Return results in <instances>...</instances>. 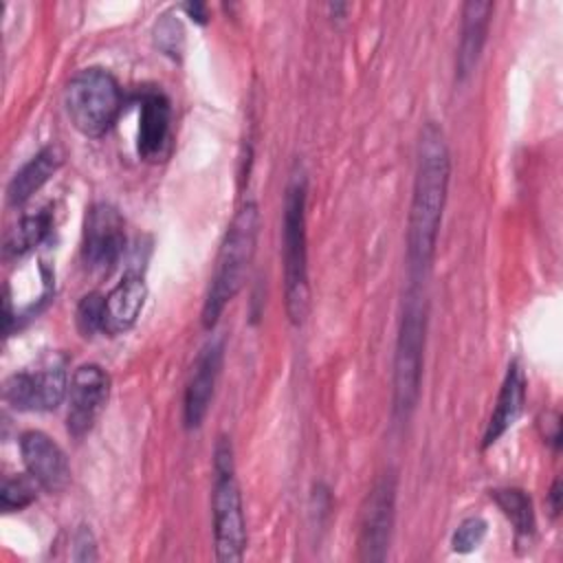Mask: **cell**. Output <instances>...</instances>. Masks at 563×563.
Returning <instances> with one entry per match:
<instances>
[{
  "instance_id": "obj_1",
  "label": "cell",
  "mask_w": 563,
  "mask_h": 563,
  "mask_svg": "<svg viewBox=\"0 0 563 563\" xmlns=\"http://www.w3.org/2000/svg\"><path fill=\"white\" fill-rule=\"evenodd\" d=\"M449 174L451 158L444 132L433 121H429L420 132L416 178L407 222V260L411 273L420 275L433 260L438 229L446 200Z\"/></svg>"
},
{
  "instance_id": "obj_2",
  "label": "cell",
  "mask_w": 563,
  "mask_h": 563,
  "mask_svg": "<svg viewBox=\"0 0 563 563\" xmlns=\"http://www.w3.org/2000/svg\"><path fill=\"white\" fill-rule=\"evenodd\" d=\"M257 233H260V209L255 202L249 200L233 216L216 257V268L205 295L202 317H200L207 330H211L218 323L229 301L242 288L246 271L255 255Z\"/></svg>"
},
{
  "instance_id": "obj_3",
  "label": "cell",
  "mask_w": 563,
  "mask_h": 563,
  "mask_svg": "<svg viewBox=\"0 0 563 563\" xmlns=\"http://www.w3.org/2000/svg\"><path fill=\"white\" fill-rule=\"evenodd\" d=\"M306 176L297 167L290 174L284 196L282 220V257H284V292L286 314L299 325L308 314L310 286H308V238H306Z\"/></svg>"
},
{
  "instance_id": "obj_4",
  "label": "cell",
  "mask_w": 563,
  "mask_h": 563,
  "mask_svg": "<svg viewBox=\"0 0 563 563\" xmlns=\"http://www.w3.org/2000/svg\"><path fill=\"white\" fill-rule=\"evenodd\" d=\"M213 539L216 556L222 563L242 561L246 548V521L242 510L240 486L233 468V449L229 438L220 435L213 449Z\"/></svg>"
},
{
  "instance_id": "obj_5",
  "label": "cell",
  "mask_w": 563,
  "mask_h": 563,
  "mask_svg": "<svg viewBox=\"0 0 563 563\" xmlns=\"http://www.w3.org/2000/svg\"><path fill=\"white\" fill-rule=\"evenodd\" d=\"M66 112L84 136H103L121 112V88L99 66L81 68L70 77L64 92Z\"/></svg>"
},
{
  "instance_id": "obj_6",
  "label": "cell",
  "mask_w": 563,
  "mask_h": 563,
  "mask_svg": "<svg viewBox=\"0 0 563 563\" xmlns=\"http://www.w3.org/2000/svg\"><path fill=\"white\" fill-rule=\"evenodd\" d=\"M424 330V299L418 290H409L402 306L394 354V413L398 418H407L413 411L420 396Z\"/></svg>"
},
{
  "instance_id": "obj_7",
  "label": "cell",
  "mask_w": 563,
  "mask_h": 563,
  "mask_svg": "<svg viewBox=\"0 0 563 563\" xmlns=\"http://www.w3.org/2000/svg\"><path fill=\"white\" fill-rule=\"evenodd\" d=\"M396 508V475L383 473L369 488L363 510H361V530H358V559L361 561H385L391 539Z\"/></svg>"
},
{
  "instance_id": "obj_8",
  "label": "cell",
  "mask_w": 563,
  "mask_h": 563,
  "mask_svg": "<svg viewBox=\"0 0 563 563\" xmlns=\"http://www.w3.org/2000/svg\"><path fill=\"white\" fill-rule=\"evenodd\" d=\"M125 249V222L117 207L97 202L84 220L81 257L92 271H110Z\"/></svg>"
},
{
  "instance_id": "obj_9",
  "label": "cell",
  "mask_w": 563,
  "mask_h": 563,
  "mask_svg": "<svg viewBox=\"0 0 563 563\" xmlns=\"http://www.w3.org/2000/svg\"><path fill=\"white\" fill-rule=\"evenodd\" d=\"M68 391L64 365H46L35 372H18L4 383V400L18 411H51Z\"/></svg>"
},
{
  "instance_id": "obj_10",
  "label": "cell",
  "mask_w": 563,
  "mask_h": 563,
  "mask_svg": "<svg viewBox=\"0 0 563 563\" xmlns=\"http://www.w3.org/2000/svg\"><path fill=\"white\" fill-rule=\"evenodd\" d=\"M110 394V376L103 367L86 363L75 369L68 387V416L66 427L73 438H84L99 413L103 411Z\"/></svg>"
},
{
  "instance_id": "obj_11",
  "label": "cell",
  "mask_w": 563,
  "mask_h": 563,
  "mask_svg": "<svg viewBox=\"0 0 563 563\" xmlns=\"http://www.w3.org/2000/svg\"><path fill=\"white\" fill-rule=\"evenodd\" d=\"M20 453L29 475L44 490L62 493L70 484V466L66 453L46 433L24 431L20 435Z\"/></svg>"
},
{
  "instance_id": "obj_12",
  "label": "cell",
  "mask_w": 563,
  "mask_h": 563,
  "mask_svg": "<svg viewBox=\"0 0 563 563\" xmlns=\"http://www.w3.org/2000/svg\"><path fill=\"white\" fill-rule=\"evenodd\" d=\"M220 367H222V341H209L200 350L185 389L183 418L187 429H198L202 424L213 398Z\"/></svg>"
},
{
  "instance_id": "obj_13",
  "label": "cell",
  "mask_w": 563,
  "mask_h": 563,
  "mask_svg": "<svg viewBox=\"0 0 563 563\" xmlns=\"http://www.w3.org/2000/svg\"><path fill=\"white\" fill-rule=\"evenodd\" d=\"M172 139V106L163 92H147L141 101L136 150L143 161L156 163L167 156Z\"/></svg>"
},
{
  "instance_id": "obj_14",
  "label": "cell",
  "mask_w": 563,
  "mask_h": 563,
  "mask_svg": "<svg viewBox=\"0 0 563 563\" xmlns=\"http://www.w3.org/2000/svg\"><path fill=\"white\" fill-rule=\"evenodd\" d=\"M145 282L141 275L128 273L123 279L106 295V314H103V332L121 334L130 330L145 303Z\"/></svg>"
},
{
  "instance_id": "obj_15",
  "label": "cell",
  "mask_w": 563,
  "mask_h": 563,
  "mask_svg": "<svg viewBox=\"0 0 563 563\" xmlns=\"http://www.w3.org/2000/svg\"><path fill=\"white\" fill-rule=\"evenodd\" d=\"M490 13H493V2L471 0L462 7V31H460L457 59H455V75L460 81L466 79L477 66V59L486 42L488 24H490Z\"/></svg>"
},
{
  "instance_id": "obj_16",
  "label": "cell",
  "mask_w": 563,
  "mask_h": 563,
  "mask_svg": "<svg viewBox=\"0 0 563 563\" xmlns=\"http://www.w3.org/2000/svg\"><path fill=\"white\" fill-rule=\"evenodd\" d=\"M523 398H526L523 372H521L519 363H510L508 372L504 376L501 389L497 394L495 409H493L486 431H484V442H482L484 449L495 444L515 424V420L519 418V413L523 409Z\"/></svg>"
},
{
  "instance_id": "obj_17",
  "label": "cell",
  "mask_w": 563,
  "mask_h": 563,
  "mask_svg": "<svg viewBox=\"0 0 563 563\" xmlns=\"http://www.w3.org/2000/svg\"><path fill=\"white\" fill-rule=\"evenodd\" d=\"M62 156L57 152V147L48 145L42 147L29 163H24L11 178L9 187H7V200L9 205L18 207L24 205L59 167Z\"/></svg>"
},
{
  "instance_id": "obj_18",
  "label": "cell",
  "mask_w": 563,
  "mask_h": 563,
  "mask_svg": "<svg viewBox=\"0 0 563 563\" xmlns=\"http://www.w3.org/2000/svg\"><path fill=\"white\" fill-rule=\"evenodd\" d=\"M51 213L40 211L35 216H24L7 235L4 242V255L7 257H22L29 253L33 246H37L51 231Z\"/></svg>"
},
{
  "instance_id": "obj_19",
  "label": "cell",
  "mask_w": 563,
  "mask_h": 563,
  "mask_svg": "<svg viewBox=\"0 0 563 563\" xmlns=\"http://www.w3.org/2000/svg\"><path fill=\"white\" fill-rule=\"evenodd\" d=\"M499 510L506 515V519L515 526L519 534H532L534 532V508L532 499L521 488H495L490 493Z\"/></svg>"
},
{
  "instance_id": "obj_20",
  "label": "cell",
  "mask_w": 563,
  "mask_h": 563,
  "mask_svg": "<svg viewBox=\"0 0 563 563\" xmlns=\"http://www.w3.org/2000/svg\"><path fill=\"white\" fill-rule=\"evenodd\" d=\"M35 479L31 475H15V477H7L2 484V493H0V504L4 512H13V510H22L26 506H31L37 497L35 493Z\"/></svg>"
},
{
  "instance_id": "obj_21",
  "label": "cell",
  "mask_w": 563,
  "mask_h": 563,
  "mask_svg": "<svg viewBox=\"0 0 563 563\" xmlns=\"http://www.w3.org/2000/svg\"><path fill=\"white\" fill-rule=\"evenodd\" d=\"M103 314H106V297L99 292L86 295L77 306V328L84 336H92L95 332H103Z\"/></svg>"
},
{
  "instance_id": "obj_22",
  "label": "cell",
  "mask_w": 563,
  "mask_h": 563,
  "mask_svg": "<svg viewBox=\"0 0 563 563\" xmlns=\"http://www.w3.org/2000/svg\"><path fill=\"white\" fill-rule=\"evenodd\" d=\"M486 537V521L482 517H466L451 537L453 552L466 554L473 552Z\"/></svg>"
},
{
  "instance_id": "obj_23",
  "label": "cell",
  "mask_w": 563,
  "mask_h": 563,
  "mask_svg": "<svg viewBox=\"0 0 563 563\" xmlns=\"http://www.w3.org/2000/svg\"><path fill=\"white\" fill-rule=\"evenodd\" d=\"M154 35H156V46L167 53V55H178L183 51V26L178 20L174 18H163L156 29H154Z\"/></svg>"
},
{
  "instance_id": "obj_24",
  "label": "cell",
  "mask_w": 563,
  "mask_h": 563,
  "mask_svg": "<svg viewBox=\"0 0 563 563\" xmlns=\"http://www.w3.org/2000/svg\"><path fill=\"white\" fill-rule=\"evenodd\" d=\"M73 559L75 561H95L97 559V548H95V537L88 526H79V530L73 537Z\"/></svg>"
},
{
  "instance_id": "obj_25",
  "label": "cell",
  "mask_w": 563,
  "mask_h": 563,
  "mask_svg": "<svg viewBox=\"0 0 563 563\" xmlns=\"http://www.w3.org/2000/svg\"><path fill=\"white\" fill-rule=\"evenodd\" d=\"M185 9H187L198 22H205V20H207V15H205V4L194 2V4H185Z\"/></svg>"
},
{
  "instance_id": "obj_26",
  "label": "cell",
  "mask_w": 563,
  "mask_h": 563,
  "mask_svg": "<svg viewBox=\"0 0 563 563\" xmlns=\"http://www.w3.org/2000/svg\"><path fill=\"white\" fill-rule=\"evenodd\" d=\"M559 497H561V482L556 479L554 484H552V490H550V499H552V512L556 515L559 512Z\"/></svg>"
}]
</instances>
